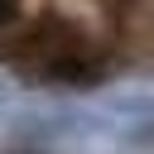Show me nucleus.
I'll return each instance as SVG.
<instances>
[{
    "label": "nucleus",
    "mask_w": 154,
    "mask_h": 154,
    "mask_svg": "<svg viewBox=\"0 0 154 154\" xmlns=\"http://www.w3.org/2000/svg\"><path fill=\"white\" fill-rule=\"evenodd\" d=\"M14 10H19V0H0V19H10Z\"/></svg>",
    "instance_id": "1"
}]
</instances>
